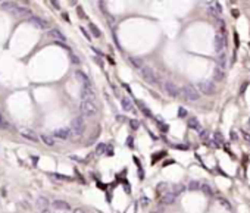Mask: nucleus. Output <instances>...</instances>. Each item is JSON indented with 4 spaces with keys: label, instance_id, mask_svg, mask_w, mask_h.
<instances>
[{
    "label": "nucleus",
    "instance_id": "obj_1",
    "mask_svg": "<svg viewBox=\"0 0 250 213\" xmlns=\"http://www.w3.org/2000/svg\"><path fill=\"white\" fill-rule=\"evenodd\" d=\"M71 131H72V134L77 135V137H80V135L84 134V131H86V124H84V118H83V116H77V118L72 119Z\"/></svg>",
    "mask_w": 250,
    "mask_h": 213
},
{
    "label": "nucleus",
    "instance_id": "obj_2",
    "mask_svg": "<svg viewBox=\"0 0 250 213\" xmlns=\"http://www.w3.org/2000/svg\"><path fill=\"white\" fill-rule=\"evenodd\" d=\"M181 96L188 102H197L200 99V94L197 93V90L193 85H184L181 88Z\"/></svg>",
    "mask_w": 250,
    "mask_h": 213
},
{
    "label": "nucleus",
    "instance_id": "obj_3",
    "mask_svg": "<svg viewBox=\"0 0 250 213\" xmlns=\"http://www.w3.org/2000/svg\"><path fill=\"white\" fill-rule=\"evenodd\" d=\"M141 76H143L149 84H158V82H159V78L156 76L155 71H153L150 66H143V68H141Z\"/></svg>",
    "mask_w": 250,
    "mask_h": 213
},
{
    "label": "nucleus",
    "instance_id": "obj_4",
    "mask_svg": "<svg viewBox=\"0 0 250 213\" xmlns=\"http://www.w3.org/2000/svg\"><path fill=\"white\" fill-rule=\"evenodd\" d=\"M80 110L84 116H94L97 113V107L94 103H90V102H81L80 103Z\"/></svg>",
    "mask_w": 250,
    "mask_h": 213
},
{
    "label": "nucleus",
    "instance_id": "obj_5",
    "mask_svg": "<svg viewBox=\"0 0 250 213\" xmlns=\"http://www.w3.org/2000/svg\"><path fill=\"white\" fill-rule=\"evenodd\" d=\"M225 46H227V41H225V37L222 36V33H218L215 36V40H214V47H215V52L218 54H222L224 50H225Z\"/></svg>",
    "mask_w": 250,
    "mask_h": 213
},
{
    "label": "nucleus",
    "instance_id": "obj_6",
    "mask_svg": "<svg viewBox=\"0 0 250 213\" xmlns=\"http://www.w3.org/2000/svg\"><path fill=\"white\" fill-rule=\"evenodd\" d=\"M163 90L166 91L168 96H171V97H174V99H178L179 96H181V90H179L174 82H171V81H165V82H163Z\"/></svg>",
    "mask_w": 250,
    "mask_h": 213
},
{
    "label": "nucleus",
    "instance_id": "obj_7",
    "mask_svg": "<svg viewBox=\"0 0 250 213\" xmlns=\"http://www.w3.org/2000/svg\"><path fill=\"white\" fill-rule=\"evenodd\" d=\"M9 13H12L13 16H18V18H19V16H30V18L33 16V15H31V10H30L28 7L21 6V4H18V3H16V6H15V7H13Z\"/></svg>",
    "mask_w": 250,
    "mask_h": 213
},
{
    "label": "nucleus",
    "instance_id": "obj_8",
    "mask_svg": "<svg viewBox=\"0 0 250 213\" xmlns=\"http://www.w3.org/2000/svg\"><path fill=\"white\" fill-rule=\"evenodd\" d=\"M199 90L203 93V94H206V96H211V94H214L215 93V84L212 81H202V82H199Z\"/></svg>",
    "mask_w": 250,
    "mask_h": 213
},
{
    "label": "nucleus",
    "instance_id": "obj_9",
    "mask_svg": "<svg viewBox=\"0 0 250 213\" xmlns=\"http://www.w3.org/2000/svg\"><path fill=\"white\" fill-rule=\"evenodd\" d=\"M30 22H31L36 28H38V30H47V28L50 27L49 21L43 19L41 16H31V18H30Z\"/></svg>",
    "mask_w": 250,
    "mask_h": 213
},
{
    "label": "nucleus",
    "instance_id": "obj_10",
    "mask_svg": "<svg viewBox=\"0 0 250 213\" xmlns=\"http://www.w3.org/2000/svg\"><path fill=\"white\" fill-rule=\"evenodd\" d=\"M71 134H72L71 128H60V129H54L53 132H52V135H53L54 138H60V140L69 138Z\"/></svg>",
    "mask_w": 250,
    "mask_h": 213
},
{
    "label": "nucleus",
    "instance_id": "obj_11",
    "mask_svg": "<svg viewBox=\"0 0 250 213\" xmlns=\"http://www.w3.org/2000/svg\"><path fill=\"white\" fill-rule=\"evenodd\" d=\"M94 99H96V94L91 88H81V102H90V103H94Z\"/></svg>",
    "mask_w": 250,
    "mask_h": 213
},
{
    "label": "nucleus",
    "instance_id": "obj_12",
    "mask_svg": "<svg viewBox=\"0 0 250 213\" xmlns=\"http://www.w3.org/2000/svg\"><path fill=\"white\" fill-rule=\"evenodd\" d=\"M75 76H77V79L83 84V87H84V88H91V81H90V78L83 71H77V72H75ZM91 90H93V88H91Z\"/></svg>",
    "mask_w": 250,
    "mask_h": 213
},
{
    "label": "nucleus",
    "instance_id": "obj_13",
    "mask_svg": "<svg viewBox=\"0 0 250 213\" xmlns=\"http://www.w3.org/2000/svg\"><path fill=\"white\" fill-rule=\"evenodd\" d=\"M19 134H21L24 138L30 140V141H37V140H38V137L36 135V132H34V131H31V129H28V128L21 129V131H19Z\"/></svg>",
    "mask_w": 250,
    "mask_h": 213
},
{
    "label": "nucleus",
    "instance_id": "obj_14",
    "mask_svg": "<svg viewBox=\"0 0 250 213\" xmlns=\"http://www.w3.org/2000/svg\"><path fill=\"white\" fill-rule=\"evenodd\" d=\"M175 198H177V195L174 194V193H165V194L162 195L161 203L162 204H166V206H171V204L175 203Z\"/></svg>",
    "mask_w": 250,
    "mask_h": 213
},
{
    "label": "nucleus",
    "instance_id": "obj_15",
    "mask_svg": "<svg viewBox=\"0 0 250 213\" xmlns=\"http://www.w3.org/2000/svg\"><path fill=\"white\" fill-rule=\"evenodd\" d=\"M49 36L52 37V38H54V40H57V43H65V41H66V37L63 36L57 28H52V30L49 31Z\"/></svg>",
    "mask_w": 250,
    "mask_h": 213
},
{
    "label": "nucleus",
    "instance_id": "obj_16",
    "mask_svg": "<svg viewBox=\"0 0 250 213\" xmlns=\"http://www.w3.org/2000/svg\"><path fill=\"white\" fill-rule=\"evenodd\" d=\"M52 206L56 210H69L71 209V206L66 201H63V200H54L53 203H52Z\"/></svg>",
    "mask_w": 250,
    "mask_h": 213
},
{
    "label": "nucleus",
    "instance_id": "obj_17",
    "mask_svg": "<svg viewBox=\"0 0 250 213\" xmlns=\"http://www.w3.org/2000/svg\"><path fill=\"white\" fill-rule=\"evenodd\" d=\"M49 206H50V203H49V200H47L46 197H43V195L37 197V207H38V209H41V210H47Z\"/></svg>",
    "mask_w": 250,
    "mask_h": 213
},
{
    "label": "nucleus",
    "instance_id": "obj_18",
    "mask_svg": "<svg viewBox=\"0 0 250 213\" xmlns=\"http://www.w3.org/2000/svg\"><path fill=\"white\" fill-rule=\"evenodd\" d=\"M40 140L44 142L46 145H49V147H53V145H56V141H54V137H53V135H49V134H41V135H40Z\"/></svg>",
    "mask_w": 250,
    "mask_h": 213
},
{
    "label": "nucleus",
    "instance_id": "obj_19",
    "mask_svg": "<svg viewBox=\"0 0 250 213\" xmlns=\"http://www.w3.org/2000/svg\"><path fill=\"white\" fill-rule=\"evenodd\" d=\"M121 106L124 107V110H126V112H137V110L134 109V105L131 103V100L126 99V97L121 99Z\"/></svg>",
    "mask_w": 250,
    "mask_h": 213
},
{
    "label": "nucleus",
    "instance_id": "obj_20",
    "mask_svg": "<svg viewBox=\"0 0 250 213\" xmlns=\"http://www.w3.org/2000/svg\"><path fill=\"white\" fill-rule=\"evenodd\" d=\"M224 78H225V71L221 69V68H218V66H215L214 68V79L215 81H222Z\"/></svg>",
    "mask_w": 250,
    "mask_h": 213
},
{
    "label": "nucleus",
    "instance_id": "obj_21",
    "mask_svg": "<svg viewBox=\"0 0 250 213\" xmlns=\"http://www.w3.org/2000/svg\"><path fill=\"white\" fill-rule=\"evenodd\" d=\"M129 59V62L132 63V66H135V68H143L144 66V62H143V59H140V57H135V56H129L128 57Z\"/></svg>",
    "mask_w": 250,
    "mask_h": 213
},
{
    "label": "nucleus",
    "instance_id": "obj_22",
    "mask_svg": "<svg viewBox=\"0 0 250 213\" xmlns=\"http://www.w3.org/2000/svg\"><path fill=\"white\" fill-rule=\"evenodd\" d=\"M185 191V185L184 184H174L172 185V193L175 195H181Z\"/></svg>",
    "mask_w": 250,
    "mask_h": 213
},
{
    "label": "nucleus",
    "instance_id": "obj_23",
    "mask_svg": "<svg viewBox=\"0 0 250 213\" xmlns=\"http://www.w3.org/2000/svg\"><path fill=\"white\" fill-rule=\"evenodd\" d=\"M216 62H218V68H221V69H225V68H227V57H225V53L218 54V59H216Z\"/></svg>",
    "mask_w": 250,
    "mask_h": 213
},
{
    "label": "nucleus",
    "instance_id": "obj_24",
    "mask_svg": "<svg viewBox=\"0 0 250 213\" xmlns=\"http://www.w3.org/2000/svg\"><path fill=\"white\" fill-rule=\"evenodd\" d=\"M188 190H190V191H199V190H202V184H200L199 181H190Z\"/></svg>",
    "mask_w": 250,
    "mask_h": 213
},
{
    "label": "nucleus",
    "instance_id": "obj_25",
    "mask_svg": "<svg viewBox=\"0 0 250 213\" xmlns=\"http://www.w3.org/2000/svg\"><path fill=\"white\" fill-rule=\"evenodd\" d=\"M7 128H10V124L7 122V119L3 116V113L0 112V129H7Z\"/></svg>",
    "mask_w": 250,
    "mask_h": 213
},
{
    "label": "nucleus",
    "instance_id": "obj_26",
    "mask_svg": "<svg viewBox=\"0 0 250 213\" xmlns=\"http://www.w3.org/2000/svg\"><path fill=\"white\" fill-rule=\"evenodd\" d=\"M15 6H16V1H3V3H1V7H3L4 10H7V12H10Z\"/></svg>",
    "mask_w": 250,
    "mask_h": 213
},
{
    "label": "nucleus",
    "instance_id": "obj_27",
    "mask_svg": "<svg viewBox=\"0 0 250 213\" xmlns=\"http://www.w3.org/2000/svg\"><path fill=\"white\" fill-rule=\"evenodd\" d=\"M202 193H205L206 195H214V190H212V187L211 185H208V184H202Z\"/></svg>",
    "mask_w": 250,
    "mask_h": 213
},
{
    "label": "nucleus",
    "instance_id": "obj_28",
    "mask_svg": "<svg viewBox=\"0 0 250 213\" xmlns=\"http://www.w3.org/2000/svg\"><path fill=\"white\" fill-rule=\"evenodd\" d=\"M188 126H190V128H194V129H199V131H202V129H200V124H199V119H197V118H190V121H188Z\"/></svg>",
    "mask_w": 250,
    "mask_h": 213
},
{
    "label": "nucleus",
    "instance_id": "obj_29",
    "mask_svg": "<svg viewBox=\"0 0 250 213\" xmlns=\"http://www.w3.org/2000/svg\"><path fill=\"white\" fill-rule=\"evenodd\" d=\"M89 28H90V31H91V34H93L94 37H100V36H102L100 30H99V28H97V27H96L94 24H90Z\"/></svg>",
    "mask_w": 250,
    "mask_h": 213
},
{
    "label": "nucleus",
    "instance_id": "obj_30",
    "mask_svg": "<svg viewBox=\"0 0 250 213\" xmlns=\"http://www.w3.org/2000/svg\"><path fill=\"white\" fill-rule=\"evenodd\" d=\"M106 151V144H99L97 148H96V156H100Z\"/></svg>",
    "mask_w": 250,
    "mask_h": 213
},
{
    "label": "nucleus",
    "instance_id": "obj_31",
    "mask_svg": "<svg viewBox=\"0 0 250 213\" xmlns=\"http://www.w3.org/2000/svg\"><path fill=\"white\" fill-rule=\"evenodd\" d=\"M214 140L218 142V144H224V141H225L221 132H215V134H214Z\"/></svg>",
    "mask_w": 250,
    "mask_h": 213
},
{
    "label": "nucleus",
    "instance_id": "obj_32",
    "mask_svg": "<svg viewBox=\"0 0 250 213\" xmlns=\"http://www.w3.org/2000/svg\"><path fill=\"white\" fill-rule=\"evenodd\" d=\"M69 57H71V62L74 63V65H80V63H81L80 57H78L75 53H71V54H69Z\"/></svg>",
    "mask_w": 250,
    "mask_h": 213
},
{
    "label": "nucleus",
    "instance_id": "obj_33",
    "mask_svg": "<svg viewBox=\"0 0 250 213\" xmlns=\"http://www.w3.org/2000/svg\"><path fill=\"white\" fill-rule=\"evenodd\" d=\"M208 12H209V15H211V16H212V18H215L216 19V21H218V13H219V12H218V10H216V9H214V6H211V7H209V10H208Z\"/></svg>",
    "mask_w": 250,
    "mask_h": 213
},
{
    "label": "nucleus",
    "instance_id": "obj_34",
    "mask_svg": "<svg viewBox=\"0 0 250 213\" xmlns=\"http://www.w3.org/2000/svg\"><path fill=\"white\" fill-rule=\"evenodd\" d=\"M216 24H218V27H219V30H221V31H224V30H225V22H224L222 19H218V21H216Z\"/></svg>",
    "mask_w": 250,
    "mask_h": 213
},
{
    "label": "nucleus",
    "instance_id": "obj_35",
    "mask_svg": "<svg viewBox=\"0 0 250 213\" xmlns=\"http://www.w3.org/2000/svg\"><path fill=\"white\" fill-rule=\"evenodd\" d=\"M208 137H209V132H208V131H200V138H202L203 141H206Z\"/></svg>",
    "mask_w": 250,
    "mask_h": 213
},
{
    "label": "nucleus",
    "instance_id": "obj_36",
    "mask_svg": "<svg viewBox=\"0 0 250 213\" xmlns=\"http://www.w3.org/2000/svg\"><path fill=\"white\" fill-rule=\"evenodd\" d=\"M129 126H131L132 129H137V128H138V121H135V119L129 121Z\"/></svg>",
    "mask_w": 250,
    "mask_h": 213
},
{
    "label": "nucleus",
    "instance_id": "obj_37",
    "mask_svg": "<svg viewBox=\"0 0 250 213\" xmlns=\"http://www.w3.org/2000/svg\"><path fill=\"white\" fill-rule=\"evenodd\" d=\"M165 188H166V182H161V184L158 185V188H156V190H158V193H162Z\"/></svg>",
    "mask_w": 250,
    "mask_h": 213
},
{
    "label": "nucleus",
    "instance_id": "obj_38",
    "mask_svg": "<svg viewBox=\"0 0 250 213\" xmlns=\"http://www.w3.org/2000/svg\"><path fill=\"white\" fill-rule=\"evenodd\" d=\"M116 121H118L119 124H124L125 121H126V118H125V116H122V115H118V116H116Z\"/></svg>",
    "mask_w": 250,
    "mask_h": 213
},
{
    "label": "nucleus",
    "instance_id": "obj_39",
    "mask_svg": "<svg viewBox=\"0 0 250 213\" xmlns=\"http://www.w3.org/2000/svg\"><path fill=\"white\" fill-rule=\"evenodd\" d=\"M221 204H222L224 207H227V209H231V206H230V203H228L227 200H221Z\"/></svg>",
    "mask_w": 250,
    "mask_h": 213
},
{
    "label": "nucleus",
    "instance_id": "obj_40",
    "mask_svg": "<svg viewBox=\"0 0 250 213\" xmlns=\"http://www.w3.org/2000/svg\"><path fill=\"white\" fill-rule=\"evenodd\" d=\"M215 9H216L218 12H222V6H221V3L216 1V3H215Z\"/></svg>",
    "mask_w": 250,
    "mask_h": 213
},
{
    "label": "nucleus",
    "instance_id": "obj_41",
    "mask_svg": "<svg viewBox=\"0 0 250 213\" xmlns=\"http://www.w3.org/2000/svg\"><path fill=\"white\" fill-rule=\"evenodd\" d=\"M178 115H179V116H185V109H182V107H181V109H179V112H178Z\"/></svg>",
    "mask_w": 250,
    "mask_h": 213
},
{
    "label": "nucleus",
    "instance_id": "obj_42",
    "mask_svg": "<svg viewBox=\"0 0 250 213\" xmlns=\"http://www.w3.org/2000/svg\"><path fill=\"white\" fill-rule=\"evenodd\" d=\"M81 33H83V34H84V36L87 37V40H90V36H89V33H87V31H86V30H84V28H81Z\"/></svg>",
    "mask_w": 250,
    "mask_h": 213
},
{
    "label": "nucleus",
    "instance_id": "obj_43",
    "mask_svg": "<svg viewBox=\"0 0 250 213\" xmlns=\"http://www.w3.org/2000/svg\"><path fill=\"white\" fill-rule=\"evenodd\" d=\"M232 16H234V18H237V16H238V10H235V9H232Z\"/></svg>",
    "mask_w": 250,
    "mask_h": 213
},
{
    "label": "nucleus",
    "instance_id": "obj_44",
    "mask_svg": "<svg viewBox=\"0 0 250 213\" xmlns=\"http://www.w3.org/2000/svg\"><path fill=\"white\" fill-rule=\"evenodd\" d=\"M52 4H53L54 7H56V9H59V7H60V6H59V3H57V1H52Z\"/></svg>",
    "mask_w": 250,
    "mask_h": 213
},
{
    "label": "nucleus",
    "instance_id": "obj_45",
    "mask_svg": "<svg viewBox=\"0 0 250 213\" xmlns=\"http://www.w3.org/2000/svg\"><path fill=\"white\" fill-rule=\"evenodd\" d=\"M74 213H86V212H84L83 209H75V210H74Z\"/></svg>",
    "mask_w": 250,
    "mask_h": 213
},
{
    "label": "nucleus",
    "instance_id": "obj_46",
    "mask_svg": "<svg viewBox=\"0 0 250 213\" xmlns=\"http://www.w3.org/2000/svg\"><path fill=\"white\" fill-rule=\"evenodd\" d=\"M231 138H232V140H237V138H238V137H237V135H235V132H231Z\"/></svg>",
    "mask_w": 250,
    "mask_h": 213
},
{
    "label": "nucleus",
    "instance_id": "obj_47",
    "mask_svg": "<svg viewBox=\"0 0 250 213\" xmlns=\"http://www.w3.org/2000/svg\"><path fill=\"white\" fill-rule=\"evenodd\" d=\"M249 122H250V121H249Z\"/></svg>",
    "mask_w": 250,
    "mask_h": 213
}]
</instances>
